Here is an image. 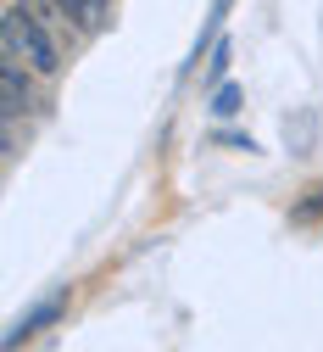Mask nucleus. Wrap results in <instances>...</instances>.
I'll list each match as a JSON object with an SVG mask.
<instances>
[{"label": "nucleus", "instance_id": "nucleus-1", "mask_svg": "<svg viewBox=\"0 0 323 352\" xmlns=\"http://www.w3.org/2000/svg\"><path fill=\"white\" fill-rule=\"evenodd\" d=\"M0 39H6V56H17V62H28L34 73H62V34L45 23V17H34L23 0H12V12H6V23H0Z\"/></svg>", "mask_w": 323, "mask_h": 352}, {"label": "nucleus", "instance_id": "nucleus-2", "mask_svg": "<svg viewBox=\"0 0 323 352\" xmlns=\"http://www.w3.org/2000/svg\"><path fill=\"white\" fill-rule=\"evenodd\" d=\"M28 62H17V56H6L0 62V112H6V123H17L23 112H34V84H28Z\"/></svg>", "mask_w": 323, "mask_h": 352}, {"label": "nucleus", "instance_id": "nucleus-3", "mask_svg": "<svg viewBox=\"0 0 323 352\" xmlns=\"http://www.w3.org/2000/svg\"><path fill=\"white\" fill-rule=\"evenodd\" d=\"M62 12H67V17H73V28H78V34H89V39L112 28V0H62Z\"/></svg>", "mask_w": 323, "mask_h": 352}, {"label": "nucleus", "instance_id": "nucleus-4", "mask_svg": "<svg viewBox=\"0 0 323 352\" xmlns=\"http://www.w3.org/2000/svg\"><path fill=\"white\" fill-rule=\"evenodd\" d=\"M56 319H62V302H56V296H51V302H39V307H28V314L6 330V346H23L28 336H39L45 324H56Z\"/></svg>", "mask_w": 323, "mask_h": 352}, {"label": "nucleus", "instance_id": "nucleus-5", "mask_svg": "<svg viewBox=\"0 0 323 352\" xmlns=\"http://www.w3.org/2000/svg\"><path fill=\"white\" fill-rule=\"evenodd\" d=\"M240 101H246L240 84H217V90H212V112H217V118H235V112H240Z\"/></svg>", "mask_w": 323, "mask_h": 352}, {"label": "nucleus", "instance_id": "nucleus-6", "mask_svg": "<svg viewBox=\"0 0 323 352\" xmlns=\"http://www.w3.org/2000/svg\"><path fill=\"white\" fill-rule=\"evenodd\" d=\"M323 218V190H307V201L290 207V224H318Z\"/></svg>", "mask_w": 323, "mask_h": 352}]
</instances>
